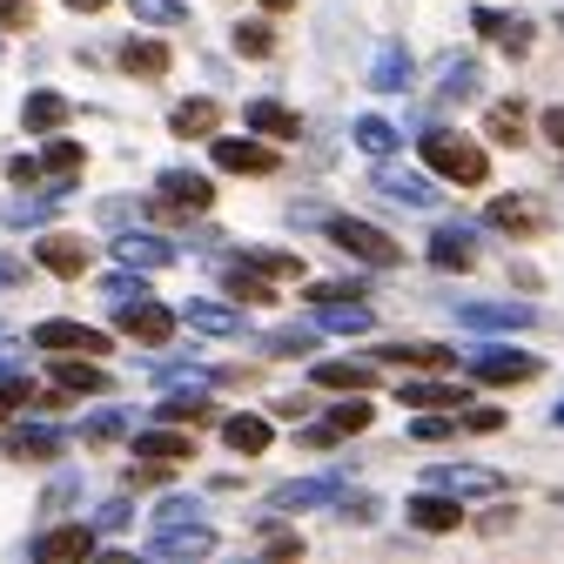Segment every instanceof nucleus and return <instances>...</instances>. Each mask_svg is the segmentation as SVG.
Instances as JSON below:
<instances>
[{
    "instance_id": "54",
    "label": "nucleus",
    "mask_w": 564,
    "mask_h": 564,
    "mask_svg": "<svg viewBox=\"0 0 564 564\" xmlns=\"http://www.w3.org/2000/svg\"><path fill=\"white\" fill-rule=\"evenodd\" d=\"M544 141L564 155V101H557V108H544Z\"/></svg>"
},
{
    "instance_id": "62",
    "label": "nucleus",
    "mask_w": 564,
    "mask_h": 564,
    "mask_svg": "<svg viewBox=\"0 0 564 564\" xmlns=\"http://www.w3.org/2000/svg\"><path fill=\"white\" fill-rule=\"evenodd\" d=\"M557 28H564V21H557Z\"/></svg>"
},
{
    "instance_id": "6",
    "label": "nucleus",
    "mask_w": 564,
    "mask_h": 564,
    "mask_svg": "<svg viewBox=\"0 0 564 564\" xmlns=\"http://www.w3.org/2000/svg\"><path fill=\"white\" fill-rule=\"evenodd\" d=\"M0 451L14 464H54L67 451V431H54V423H14V431L0 437Z\"/></svg>"
},
{
    "instance_id": "21",
    "label": "nucleus",
    "mask_w": 564,
    "mask_h": 564,
    "mask_svg": "<svg viewBox=\"0 0 564 564\" xmlns=\"http://www.w3.org/2000/svg\"><path fill=\"white\" fill-rule=\"evenodd\" d=\"M223 444L242 451V457H262V451H269V416H256V410L223 416Z\"/></svg>"
},
{
    "instance_id": "35",
    "label": "nucleus",
    "mask_w": 564,
    "mask_h": 564,
    "mask_svg": "<svg viewBox=\"0 0 564 564\" xmlns=\"http://www.w3.org/2000/svg\"><path fill=\"white\" fill-rule=\"evenodd\" d=\"M490 223H498V229H511V236H538V229H544V216H538L531 202H518V195L490 202Z\"/></svg>"
},
{
    "instance_id": "14",
    "label": "nucleus",
    "mask_w": 564,
    "mask_h": 564,
    "mask_svg": "<svg viewBox=\"0 0 564 564\" xmlns=\"http://www.w3.org/2000/svg\"><path fill=\"white\" fill-rule=\"evenodd\" d=\"M216 169L229 175H275V149H262V141H236V134H216Z\"/></svg>"
},
{
    "instance_id": "17",
    "label": "nucleus",
    "mask_w": 564,
    "mask_h": 564,
    "mask_svg": "<svg viewBox=\"0 0 564 564\" xmlns=\"http://www.w3.org/2000/svg\"><path fill=\"white\" fill-rule=\"evenodd\" d=\"M155 195H162L169 208H195V216H202V208L216 202V182H208V175H195V169H169V175L155 182Z\"/></svg>"
},
{
    "instance_id": "44",
    "label": "nucleus",
    "mask_w": 564,
    "mask_h": 564,
    "mask_svg": "<svg viewBox=\"0 0 564 564\" xmlns=\"http://www.w3.org/2000/svg\"><path fill=\"white\" fill-rule=\"evenodd\" d=\"M262 349H269V357H310V349H316V329H269Z\"/></svg>"
},
{
    "instance_id": "1",
    "label": "nucleus",
    "mask_w": 564,
    "mask_h": 564,
    "mask_svg": "<svg viewBox=\"0 0 564 564\" xmlns=\"http://www.w3.org/2000/svg\"><path fill=\"white\" fill-rule=\"evenodd\" d=\"M416 149H423V162H431L444 182H464V188H484L490 182V155L477 149V141L470 134H451V128H431V134H423L416 141Z\"/></svg>"
},
{
    "instance_id": "8",
    "label": "nucleus",
    "mask_w": 564,
    "mask_h": 564,
    "mask_svg": "<svg viewBox=\"0 0 564 564\" xmlns=\"http://www.w3.org/2000/svg\"><path fill=\"white\" fill-rule=\"evenodd\" d=\"M336 498H343V477H303V484L269 490V518H296V511H316V505H336Z\"/></svg>"
},
{
    "instance_id": "51",
    "label": "nucleus",
    "mask_w": 564,
    "mask_h": 564,
    "mask_svg": "<svg viewBox=\"0 0 564 564\" xmlns=\"http://www.w3.org/2000/svg\"><path fill=\"white\" fill-rule=\"evenodd\" d=\"M457 423H464V431H498L505 410H457Z\"/></svg>"
},
{
    "instance_id": "13",
    "label": "nucleus",
    "mask_w": 564,
    "mask_h": 564,
    "mask_svg": "<svg viewBox=\"0 0 564 564\" xmlns=\"http://www.w3.org/2000/svg\"><path fill=\"white\" fill-rule=\"evenodd\" d=\"M370 88H377V95H410V88H416V61H410V47H397V41L377 47V61H370Z\"/></svg>"
},
{
    "instance_id": "34",
    "label": "nucleus",
    "mask_w": 564,
    "mask_h": 564,
    "mask_svg": "<svg viewBox=\"0 0 564 564\" xmlns=\"http://www.w3.org/2000/svg\"><path fill=\"white\" fill-rule=\"evenodd\" d=\"M169 128H175V134H216V128H223V108L195 95V101H182V108L169 115Z\"/></svg>"
},
{
    "instance_id": "39",
    "label": "nucleus",
    "mask_w": 564,
    "mask_h": 564,
    "mask_svg": "<svg viewBox=\"0 0 564 564\" xmlns=\"http://www.w3.org/2000/svg\"><path fill=\"white\" fill-rule=\"evenodd\" d=\"M236 262H249V269H262V275H282V282L303 275V256H282V249H242Z\"/></svg>"
},
{
    "instance_id": "43",
    "label": "nucleus",
    "mask_w": 564,
    "mask_h": 564,
    "mask_svg": "<svg viewBox=\"0 0 564 564\" xmlns=\"http://www.w3.org/2000/svg\"><path fill=\"white\" fill-rule=\"evenodd\" d=\"M128 8H134V21H149V28H182L188 21L182 0H128Z\"/></svg>"
},
{
    "instance_id": "55",
    "label": "nucleus",
    "mask_w": 564,
    "mask_h": 564,
    "mask_svg": "<svg viewBox=\"0 0 564 564\" xmlns=\"http://www.w3.org/2000/svg\"><path fill=\"white\" fill-rule=\"evenodd\" d=\"M195 511H202V505H195V498H169V505H162V511H155V524H175V518H195Z\"/></svg>"
},
{
    "instance_id": "46",
    "label": "nucleus",
    "mask_w": 564,
    "mask_h": 564,
    "mask_svg": "<svg viewBox=\"0 0 564 564\" xmlns=\"http://www.w3.org/2000/svg\"><path fill=\"white\" fill-rule=\"evenodd\" d=\"M451 431H457V410H431V416H416V423H410V437H416V444H444Z\"/></svg>"
},
{
    "instance_id": "9",
    "label": "nucleus",
    "mask_w": 564,
    "mask_h": 564,
    "mask_svg": "<svg viewBox=\"0 0 564 564\" xmlns=\"http://www.w3.org/2000/svg\"><path fill=\"white\" fill-rule=\"evenodd\" d=\"M208 551H216V531L202 518H175L149 538V557H208Z\"/></svg>"
},
{
    "instance_id": "26",
    "label": "nucleus",
    "mask_w": 564,
    "mask_h": 564,
    "mask_svg": "<svg viewBox=\"0 0 564 564\" xmlns=\"http://www.w3.org/2000/svg\"><path fill=\"white\" fill-rule=\"evenodd\" d=\"M34 557H95V531L88 524H61L34 538Z\"/></svg>"
},
{
    "instance_id": "33",
    "label": "nucleus",
    "mask_w": 564,
    "mask_h": 564,
    "mask_svg": "<svg viewBox=\"0 0 564 564\" xmlns=\"http://www.w3.org/2000/svg\"><path fill=\"white\" fill-rule=\"evenodd\" d=\"M41 175L75 182V175H82V141H75V134H54V141H47V155H41Z\"/></svg>"
},
{
    "instance_id": "57",
    "label": "nucleus",
    "mask_w": 564,
    "mask_h": 564,
    "mask_svg": "<svg viewBox=\"0 0 564 564\" xmlns=\"http://www.w3.org/2000/svg\"><path fill=\"white\" fill-rule=\"evenodd\" d=\"M14 282H28V262H14V256H0V290H14Z\"/></svg>"
},
{
    "instance_id": "18",
    "label": "nucleus",
    "mask_w": 564,
    "mask_h": 564,
    "mask_svg": "<svg viewBox=\"0 0 564 564\" xmlns=\"http://www.w3.org/2000/svg\"><path fill=\"white\" fill-rule=\"evenodd\" d=\"M403 518H410L416 531H457V524H464V511H457L451 490H423V498L403 505Z\"/></svg>"
},
{
    "instance_id": "29",
    "label": "nucleus",
    "mask_w": 564,
    "mask_h": 564,
    "mask_svg": "<svg viewBox=\"0 0 564 564\" xmlns=\"http://www.w3.org/2000/svg\"><path fill=\"white\" fill-rule=\"evenodd\" d=\"M67 115H75V108H67L61 95H28V108H21L28 134H61V128H67Z\"/></svg>"
},
{
    "instance_id": "40",
    "label": "nucleus",
    "mask_w": 564,
    "mask_h": 564,
    "mask_svg": "<svg viewBox=\"0 0 564 564\" xmlns=\"http://www.w3.org/2000/svg\"><path fill=\"white\" fill-rule=\"evenodd\" d=\"M370 416H377V403H364V390H357L349 403H336V410H329V431H336V437H349V431H370Z\"/></svg>"
},
{
    "instance_id": "12",
    "label": "nucleus",
    "mask_w": 564,
    "mask_h": 564,
    "mask_svg": "<svg viewBox=\"0 0 564 564\" xmlns=\"http://www.w3.org/2000/svg\"><path fill=\"white\" fill-rule=\"evenodd\" d=\"M457 323H470V329H531L538 310L518 303V296H498V303H457Z\"/></svg>"
},
{
    "instance_id": "37",
    "label": "nucleus",
    "mask_w": 564,
    "mask_h": 564,
    "mask_svg": "<svg viewBox=\"0 0 564 564\" xmlns=\"http://www.w3.org/2000/svg\"><path fill=\"white\" fill-rule=\"evenodd\" d=\"M349 141H357L364 155H377V162H383V155L397 149V128H390L383 115H357V128H349Z\"/></svg>"
},
{
    "instance_id": "20",
    "label": "nucleus",
    "mask_w": 564,
    "mask_h": 564,
    "mask_svg": "<svg viewBox=\"0 0 564 564\" xmlns=\"http://www.w3.org/2000/svg\"><path fill=\"white\" fill-rule=\"evenodd\" d=\"M403 403H423V410H464V403H477L464 383H444V370H431L423 383H403Z\"/></svg>"
},
{
    "instance_id": "47",
    "label": "nucleus",
    "mask_w": 564,
    "mask_h": 564,
    "mask_svg": "<svg viewBox=\"0 0 564 564\" xmlns=\"http://www.w3.org/2000/svg\"><path fill=\"white\" fill-rule=\"evenodd\" d=\"M21 403H34V383H28V377H14V370H8V377H0V423H8V416H14V410H21Z\"/></svg>"
},
{
    "instance_id": "27",
    "label": "nucleus",
    "mask_w": 564,
    "mask_h": 564,
    "mask_svg": "<svg viewBox=\"0 0 564 564\" xmlns=\"http://www.w3.org/2000/svg\"><path fill=\"white\" fill-rule=\"evenodd\" d=\"M477 82H484V75H477V61H470V54H451V61L437 67V101H470Z\"/></svg>"
},
{
    "instance_id": "2",
    "label": "nucleus",
    "mask_w": 564,
    "mask_h": 564,
    "mask_svg": "<svg viewBox=\"0 0 564 564\" xmlns=\"http://www.w3.org/2000/svg\"><path fill=\"white\" fill-rule=\"evenodd\" d=\"M329 242H336L343 256L370 262V269H397V262H403V249H397L377 223H364V216H329Z\"/></svg>"
},
{
    "instance_id": "7",
    "label": "nucleus",
    "mask_w": 564,
    "mask_h": 564,
    "mask_svg": "<svg viewBox=\"0 0 564 564\" xmlns=\"http://www.w3.org/2000/svg\"><path fill=\"white\" fill-rule=\"evenodd\" d=\"M370 188H377L383 202H403V208H437V188H431V175H416V169H397L390 155H383V169L370 175Z\"/></svg>"
},
{
    "instance_id": "3",
    "label": "nucleus",
    "mask_w": 564,
    "mask_h": 564,
    "mask_svg": "<svg viewBox=\"0 0 564 564\" xmlns=\"http://www.w3.org/2000/svg\"><path fill=\"white\" fill-rule=\"evenodd\" d=\"M34 349H54V357H101L108 336H101V329H88V323L47 316V323H34Z\"/></svg>"
},
{
    "instance_id": "50",
    "label": "nucleus",
    "mask_w": 564,
    "mask_h": 564,
    "mask_svg": "<svg viewBox=\"0 0 564 564\" xmlns=\"http://www.w3.org/2000/svg\"><path fill=\"white\" fill-rule=\"evenodd\" d=\"M8 182H41V155H8Z\"/></svg>"
},
{
    "instance_id": "28",
    "label": "nucleus",
    "mask_w": 564,
    "mask_h": 564,
    "mask_svg": "<svg viewBox=\"0 0 564 564\" xmlns=\"http://www.w3.org/2000/svg\"><path fill=\"white\" fill-rule=\"evenodd\" d=\"M256 134H269V141H296L303 134V121L290 115V108H282V101H249V115H242Z\"/></svg>"
},
{
    "instance_id": "53",
    "label": "nucleus",
    "mask_w": 564,
    "mask_h": 564,
    "mask_svg": "<svg viewBox=\"0 0 564 564\" xmlns=\"http://www.w3.org/2000/svg\"><path fill=\"white\" fill-rule=\"evenodd\" d=\"M0 28H34V14H28V0H0Z\"/></svg>"
},
{
    "instance_id": "23",
    "label": "nucleus",
    "mask_w": 564,
    "mask_h": 564,
    "mask_svg": "<svg viewBox=\"0 0 564 564\" xmlns=\"http://www.w3.org/2000/svg\"><path fill=\"white\" fill-rule=\"evenodd\" d=\"M134 457H149V464H182V457H195V444L175 431V423H162V431H141V437H134Z\"/></svg>"
},
{
    "instance_id": "5",
    "label": "nucleus",
    "mask_w": 564,
    "mask_h": 564,
    "mask_svg": "<svg viewBox=\"0 0 564 564\" xmlns=\"http://www.w3.org/2000/svg\"><path fill=\"white\" fill-rule=\"evenodd\" d=\"M121 316V329L134 336V343H149V349H162L175 329H182V310H169V303H155V296H141V303H128V310H115Z\"/></svg>"
},
{
    "instance_id": "19",
    "label": "nucleus",
    "mask_w": 564,
    "mask_h": 564,
    "mask_svg": "<svg viewBox=\"0 0 564 564\" xmlns=\"http://www.w3.org/2000/svg\"><path fill=\"white\" fill-rule=\"evenodd\" d=\"M316 323L336 329V336H364L377 316H370V303H357V296H323V303H316Z\"/></svg>"
},
{
    "instance_id": "30",
    "label": "nucleus",
    "mask_w": 564,
    "mask_h": 564,
    "mask_svg": "<svg viewBox=\"0 0 564 564\" xmlns=\"http://www.w3.org/2000/svg\"><path fill=\"white\" fill-rule=\"evenodd\" d=\"M121 67H128V75H141V82H162L169 75V47L162 41H128L121 47Z\"/></svg>"
},
{
    "instance_id": "38",
    "label": "nucleus",
    "mask_w": 564,
    "mask_h": 564,
    "mask_svg": "<svg viewBox=\"0 0 564 564\" xmlns=\"http://www.w3.org/2000/svg\"><path fill=\"white\" fill-rule=\"evenodd\" d=\"M484 134L505 141V149H518V141H524V108H518V101H498V108L484 115Z\"/></svg>"
},
{
    "instance_id": "16",
    "label": "nucleus",
    "mask_w": 564,
    "mask_h": 564,
    "mask_svg": "<svg viewBox=\"0 0 564 564\" xmlns=\"http://www.w3.org/2000/svg\"><path fill=\"white\" fill-rule=\"evenodd\" d=\"M182 323H188V329H202V336H242V303L195 296V303L182 310Z\"/></svg>"
},
{
    "instance_id": "25",
    "label": "nucleus",
    "mask_w": 564,
    "mask_h": 564,
    "mask_svg": "<svg viewBox=\"0 0 564 564\" xmlns=\"http://www.w3.org/2000/svg\"><path fill=\"white\" fill-rule=\"evenodd\" d=\"M54 383L75 390V397H101V390H108V370H101L95 357H61V364H54Z\"/></svg>"
},
{
    "instance_id": "15",
    "label": "nucleus",
    "mask_w": 564,
    "mask_h": 564,
    "mask_svg": "<svg viewBox=\"0 0 564 564\" xmlns=\"http://www.w3.org/2000/svg\"><path fill=\"white\" fill-rule=\"evenodd\" d=\"M182 249L169 242V236H149V229H128L121 242H115V262H128V269H169Z\"/></svg>"
},
{
    "instance_id": "11",
    "label": "nucleus",
    "mask_w": 564,
    "mask_h": 564,
    "mask_svg": "<svg viewBox=\"0 0 564 564\" xmlns=\"http://www.w3.org/2000/svg\"><path fill=\"white\" fill-rule=\"evenodd\" d=\"M431 490H451V498L464 505V498H498L505 477L484 470V464H437V470H431Z\"/></svg>"
},
{
    "instance_id": "45",
    "label": "nucleus",
    "mask_w": 564,
    "mask_h": 564,
    "mask_svg": "<svg viewBox=\"0 0 564 564\" xmlns=\"http://www.w3.org/2000/svg\"><path fill=\"white\" fill-rule=\"evenodd\" d=\"M236 54H249V61H269V54H275V34H269L262 21H242V28H236Z\"/></svg>"
},
{
    "instance_id": "42",
    "label": "nucleus",
    "mask_w": 564,
    "mask_h": 564,
    "mask_svg": "<svg viewBox=\"0 0 564 564\" xmlns=\"http://www.w3.org/2000/svg\"><path fill=\"white\" fill-rule=\"evenodd\" d=\"M229 296H236V303H269V282H262V269H249V262H229Z\"/></svg>"
},
{
    "instance_id": "58",
    "label": "nucleus",
    "mask_w": 564,
    "mask_h": 564,
    "mask_svg": "<svg viewBox=\"0 0 564 564\" xmlns=\"http://www.w3.org/2000/svg\"><path fill=\"white\" fill-rule=\"evenodd\" d=\"M67 8H75V14H101V8H108V0H67Z\"/></svg>"
},
{
    "instance_id": "56",
    "label": "nucleus",
    "mask_w": 564,
    "mask_h": 564,
    "mask_svg": "<svg viewBox=\"0 0 564 564\" xmlns=\"http://www.w3.org/2000/svg\"><path fill=\"white\" fill-rule=\"evenodd\" d=\"M128 518H134V511H128V505H121V498H115V505H101V518H95V524H101V531H121V524H128Z\"/></svg>"
},
{
    "instance_id": "22",
    "label": "nucleus",
    "mask_w": 564,
    "mask_h": 564,
    "mask_svg": "<svg viewBox=\"0 0 564 564\" xmlns=\"http://www.w3.org/2000/svg\"><path fill=\"white\" fill-rule=\"evenodd\" d=\"M34 256L54 275H88V242L82 236H47V242H34Z\"/></svg>"
},
{
    "instance_id": "36",
    "label": "nucleus",
    "mask_w": 564,
    "mask_h": 564,
    "mask_svg": "<svg viewBox=\"0 0 564 564\" xmlns=\"http://www.w3.org/2000/svg\"><path fill=\"white\" fill-rule=\"evenodd\" d=\"M316 383H323V390H370V383H377V370H370V364L336 357V364H316Z\"/></svg>"
},
{
    "instance_id": "52",
    "label": "nucleus",
    "mask_w": 564,
    "mask_h": 564,
    "mask_svg": "<svg viewBox=\"0 0 564 564\" xmlns=\"http://www.w3.org/2000/svg\"><path fill=\"white\" fill-rule=\"evenodd\" d=\"M336 505H343L336 518H357V524H370V518H377V498H336Z\"/></svg>"
},
{
    "instance_id": "31",
    "label": "nucleus",
    "mask_w": 564,
    "mask_h": 564,
    "mask_svg": "<svg viewBox=\"0 0 564 564\" xmlns=\"http://www.w3.org/2000/svg\"><path fill=\"white\" fill-rule=\"evenodd\" d=\"M101 296H108L115 310L141 303V296H149V269H128V262H121V269H108V275H101Z\"/></svg>"
},
{
    "instance_id": "41",
    "label": "nucleus",
    "mask_w": 564,
    "mask_h": 564,
    "mask_svg": "<svg viewBox=\"0 0 564 564\" xmlns=\"http://www.w3.org/2000/svg\"><path fill=\"white\" fill-rule=\"evenodd\" d=\"M54 202H61L54 188H47V195H14V202H8V223H14V229H28V223H47V216H54Z\"/></svg>"
},
{
    "instance_id": "49",
    "label": "nucleus",
    "mask_w": 564,
    "mask_h": 564,
    "mask_svg": "<svg viewBox=\"0 0 564 564\" xmlns=\"http://www.w3.org/2000/svg\"><path fill=\"white\" fill-rule=\"evenodd\" d=\"M75 498H82V477H54L47 498H41V511H61V505H75Z\"/></svg>"
},
{
    "instance_id": "60",
    "label": "nucleus",
    "mask_w": 564,
    "mask_h": 564,
    "mask_svg": "<svg viewBox=\"0 0 564 564\" xmlns=\"http://www.w3.org/2000/svg\"><path fill=\"white\" fill-rule=\"evenodd\" d=\"M551 423H557V431H564V403H557V410H551Z\"/></svg>"
},
{
    "instance_id": "32",
    "label": "nucleus",
    "mask_w": 564,
    "mask_h": 564,
    "mask_svg": "<svg viewBox=\"0 0 564 564\" xmlns=\"http://www.w3.org/2000/svg\"><path fill=\"white\" fill-rule=\"evenodd\" d=\"M383 357H390V364H410V370H451V364H457L444 343H390Z\"/></svg>"
},
{
    "instance_id": "59",
    "label": "nucleus",
    "mask_w": 564,
    "mask_h": 564,
    "mask_svg": "<svg viewBox=\"0 0 564 564\" xmlns=\"http://www.w3.org/2000/svg\"><path fill=\"white\" fill-rule=\"evenodd\" d=\"M262 8H275V14H282V8H296V0H262Z\"/></svg>"
},
{
    "instance_id": "10",
    "label": "nucleus",
    "mask_w": 564,
    "mask_h": 564,
    "mask_svg": "<svg viewBox=\"0 0 564 564\" xmlns=\"http://www.w3.org/2000/svg\"><path fill=\"white\" fill-rule=\"evenodd\" d=\"M470 28H477L490 47H505L511 61H524V54H531V21H524V14H505V8H477V14H470Z\"/></svg>"
},
{
    "instance_id": "4",
    "label": "nucleus",
    "mask_w": 564,
    "mask_h": 564,
    "mask_svg": "<svg viewBox=\"0 0 564 564\" xmlns=\"http://www.w3.org/2000/svg\"><path fill=\"white\" fill-rule=\"evenodd\" d=\"M470 377H484V383H531L538 357L531 349H511V343H490V349H470Z\"/></svg>"
},
{
    "instance_id": "61",
    "label": "nucleus",
    "mask_w": 564,
    "mask_h": 564,
    "mask_svg": "<svg viewBox=\"0 0 564 564\" xmlns=\"http://www.w3.org/2000/svg\"><path fill=\"white\" fill-rule=\"evenodd\" d=\"M0 349H8V336H0Z\"/></svg>"
},
{
    "instance_id": "24",
    "label": "nucleus",
    "mask_w": 564,
    "mask_h": 564,
    "mask_svg": "<svg viewBox=\"0 0 564 564\" xmlns=\"http://www.w3.org/2000/svg\"><path fill=\"white\" fill-rule=\"evenodd\" d=\"M470 242H477V236H470L464 223H444V229L431 236V262H437V269H470V262H477Z\"/></svg>"
},
{
    "instance_id": "48",
    "label": "nucleus",
    "mask_w": 564,
    "mask_h": 564,
    "mask_svg": "<svg viewBox=\"0 0 564 564\" xmlns=\"http://www.w3.org/2000/svg\"><path fill=\"white\" fill-rule=\"evenodd\" d=\"M121 423H128L121 410H95V416H88V431H82V437H88V444H108V437H121Z\"/></svg>"
}]
</instances>
